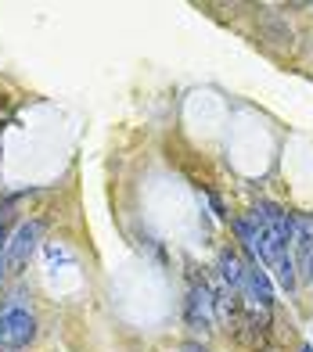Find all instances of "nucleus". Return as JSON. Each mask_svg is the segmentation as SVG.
<instances>
[{"instance_id": "nucleus-1", "label": "nucleus", "mask_w": 313, "mask_h": 352, "mask_svg": "<svg viewBox=\"0 0 313 352\" xmlns=\"http://www.w3.org/2000/svg\"><path fill=\"white\" fill-rule=\"evenodd\" d=\"M213 320H216V295L209 292L206 280H198L191 274L187 298H184V324L191 331H213Z\"/></svg>"}, {"instance_id": "nucleus-2", "label": "nucleus", "mask_w": 313, "mask_h": 352, "mask_svg": "<svg viewBox=\"0 0 313 352\" xmlns=\"http://www.w3.org/2000/svg\"><path fill=\"white\" fill-rule=\"evenodd\" d=\"M36 338V316L25 306H8L0 309V349L19 352Z\"/></svg>"}, {"instance_id": "nucleus-3", "label": "nucleus", "mask_w": 313, "mask_h": 352, "mask_svg": "<svg viewBox=\"0 0 313 352\" xmlns=\"http://www.w3.org/2000/svg\"><path fill=\"white\" fill-rule=\"evenodd\" d=\"M40 237H43V223H40V219H29V223H22V227L14 230V237L4 245V255H8V270H11V274H19V270H22L29 259H33Z\"/></svg>"}, {"instance_id": "nucleus-4", "label": "nucleus", "mask_w": 313, "mask_h": 352, "mask_svg": "<svg viewBox=\"0 0 313 352\" xmlns=\"http://www.w3.org/2000/svg\"><path fill=\"white\" fill-rule=\"evenodd\" d=\"M292 259H295V270H310L313 263V216L310 212H295L292 216Z\"/></svg>"}, {"instance_id": "nucleus-5", "label": "nucleus", "mask_w": 313, "mask_h": 352, "mask_svg": "<svg viewBox=\"0 0 313 352\" xmlns=\"http://www.w3.org/2000/svg\"><path fill=\"white\" fill-rule=\"evenodd\" d=\"M245 274H248V259H241L234 248H224V252H220V277H224V284L230 287L234 295L241 292Z\"/></svg>"}, {"instance_id": "nucleus-6", "label": "nucleus", "mask_w": 313, "mask_h": 352, "mask_svg": "<svg viewBox=\"0 0 313 352\" xmlns=\"http://www.w3.org/2000/svg\"><path fill=\"white\" fill-rule=\"evenodd\" d=\"M180 352H209V349L198 345V342H187V345H180Z\"/></svg>"}, {"instance_id": "nucleus-7", "label": "nucleus", "mask_w": 313, "mask_h": 352, "mask_svg": "<svg viewBox=\"0 0 313 352\" xmlns=\"http://www.w3.org/2000/svg\"><path fill=\"white\" fill-rule=\"evenodd\" d=\"M4 274H8V255H4V248H0V280H4Z\"/></svg>"}, {"instance_id": "nucleus-8", "label": "nucleus", "mask_w": 313, "mask_h": 352, "mask_svg": "<svg viewBox=\"0 0 313 352\" xmlns=\"http://www.w3.org/2000/svg\"><path fill=\"white\" fill-rule=\"evenodd\" d=\"M303 352H313V349H310V345H303Z\"/></svg>"}]
</instances>
